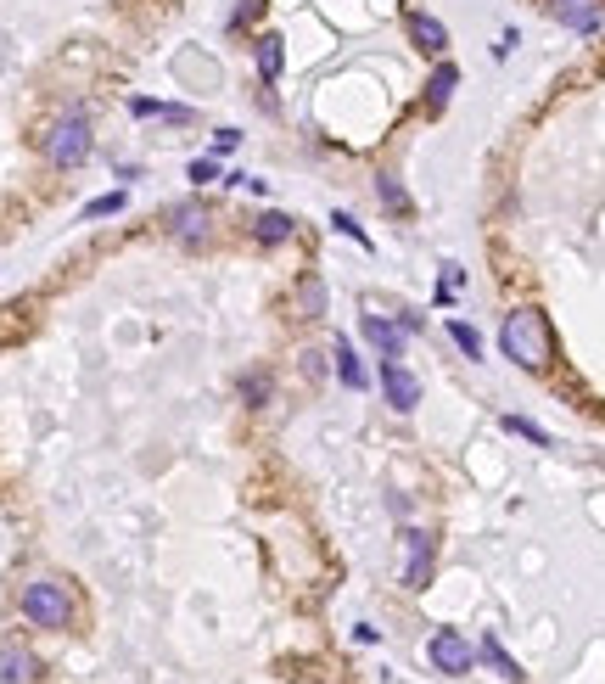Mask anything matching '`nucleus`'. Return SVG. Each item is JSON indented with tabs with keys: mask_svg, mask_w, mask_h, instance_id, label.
Listing matches in <instances>:
<instances>
[{
	"mask_svg": "<svg viewBox=\"0 0 605 684\" xmlns=\"http://www.w3.org/2000/svg\"><path fill=\"white\" fill-rule=\"evenodd\" d=\"M359 331H365V342L376 348L381 359H404V337H409L404 326H393V320H381V314H365V320H359Z\"/></svg>",
	"mask_w": 605,
	"mask_h": 684,
	"instance_id": "f8f14e48",
	"label": "nucleus"
},
{
	"mask_svg": "<svg viewBox=\"0 0 605 684\" xmlns=\"http://www.w3.org/2000/svg\"><path fill=\"white\" fill-rule=\"evenodd\" d=\"M510 51H516V29H505V34H499V45H493V57H510Z\"/></svg>",
	"mask_w": 605,
	"mask_h": 684,
	"instance_id": "c756f323",
	"label": "nucleus"
},
{
	"mask_svg": "<svg viewBox=\"0 0 605 684\" xmlns=\"http://www.w3.org/2000/svg\"><path fill=\"white\" fill-rule=\"evenodd\" d=\"M163 225H169V236L185 247V253H202V247H213V236H219V225H213V208H208V202H197V197L174 202Z\"/></svg>",
	"mask_w": 605,
	"mask_h": 684,
	"instance_id": "20e7f679",
	"label": "nucleus"
},
{
	"mask_svg": "<svg viewBox=\"0 0 605 684\" xmlns=\"http://www.w3.org/2000/svg\"><path fill=\"white\" fill-rule=\"evenodd\" d=\"M292 236H297V219L281 214V208H264V214L253 219V242L258 247H281V242H292Z\"/></svg>",
	"mask_w": 605,
	"mask_h": 684,
	"instance_id": "4468645a",
	"label": "nucleus"
},
{
	"mask_svg": "<svg viewBox=\"0 0 605 684\" xmlns=\"http://www.w3.org/2000/svg\"><path fill=\"white\" fill-rule=\"evenodd\" d=\"M236 393H241V404H247V410H264V404L275 399V376H269V371H241Z\"/></svg>",
	"mask_w": 605,
	"mask_h": 684,
	"instance_id": "a211bd4d",
	"label": "nucleus"
},
{
	"mask_svg": "<svg viewBox=\"0 0 605 684\" xmlns=\"http://www.w3.org/2000/svg\"><path fill=\"white\" fill-rule=\"evenodd\" d=\"M0 684H40V656L23 640H0Z\"/></svg>",
	"mask_w": 605,
	"mask_h": 684,
	"instance_id": "9d476101",
	"label": "nucleus"
},
{
	"mask_svg": "<svg viewBox=\"0 0 605 684\" xmlns=\"http://www.w3.org/2000/svg\"><path fill=\"white\" fill-rule=\"evenodd\" d=\"M505 432H516V438L538 443V449H549V432L538 427V421H527V415H505Z\"/></svg>",
	"mask_w": 605,
	"mask_h": 684,
	"instance_id": "5701e85b",
	"label": "nucleus"
},
{
	"mask_svg": "<svg viewBox=\"0 0 605 684\" xmlns=\"http://www.w3.org/2000/svg\"><path fill=\"white\" fill-rule=\"evenodd\" d=\"M264 6H269V0H236V12H230L225 29H230V34H247V29L258 23V17H264Z\"/></svg>",
	"mask_w": 605,
	"mask_h": 684,
	"instance_id": "aec40b11",
	"label": "nucleus"
},
{
	"mask_svg": "<svg viewBox=\"0 0 605 684\" xmlns=\"http://www.w3.org/2000/svg\"><path fill=\"white\" fill-rule=\"evenodd\" d=\"M90 118L85 113H62L57 124L40 135V152H45V163L51 169H62V174H73V169H85L90 163Z\"/></svg>",
	"mask_w": 605,
	"mask_h": 684,
	"instance_id": "7ed1b4c3",
	"label": "nucleus"
},
{
	"mask_svg": "<svg viewBox=\"0 0 605 684\" xmlns=\"http://www.w3.org/2000/svg\"><path fill=\"white\" fill-rule=\"evenodd\" d=\"M404 34H409V45L421 51V57H449V29H443V17H432V12H421V6H404Z\"/></svg>",
	"mask_w": 605,
	"mask_h": 684,
	"instance_id": "0eeeda50",
	"label": "nucleus"
},
{
	"mask_svg": "<svg viewBox=\"0 0 605 684\" xmlns=\"http://www.w3.org/2000/svg\"><path fill=\"white\" fill-rule=\"evenodd\" d=\"M129 113H135V118H157V113H163V101H152V96H135V101H129Z\"/></svg>",
	"mask_w": 605,
	"mask_h": 684,
	"instance_id": "cd10ccee",
	"label": "nucleus"
},
{
	"mask_svg": "<svg viewBox=\"0 0 605 684\" xmlns=\"http://www.w3.org/2000/svg\"><path fill=\"white\" fill-rule=\"evenodd\" d=\"M331 359H337V376H342V382H348L353 393H365V387H370V371H365V359H359V348H353L348 337L331 342Z\"/></svg>",
	"mask_w": 605,
	"mask_h": 684,
	"instance_id": "dca6fc26",
	"label": "nucleus"
},
{
	"mask_svg": "<svg viewBox=\"0 0 605 684\" xmlns=\"http://www.w3.org/2000/svg\"><path fill=\"white\" fill-rule=\"evenodd\" d=\"M454 90H460V68H454L449 57L437 62V73L426 79V96H421V107H426V118H437L443 107L454 101Z\"/></svg>",
	"mask_w": 605,
	"mask_h": 684,
	"instance_id": "ddd939ff",
	"label": "nucleus"
},
{
	"mask_svg": "<svg viewBox=\"0 0 605 684\" xmlns=\"http://www.w3.org/2000/svg\"><path fill=\"white\" fill-rule=\"evenodd\" d=\"M499 348H505L510 365L521 371H549L555 365V331H549V314L544 309H510L505 326H499Z\"/></svg>",
	"mask_w": 605,
	"mask_h": 684,
	"instance_id": "f257e3e1",
	"label": "nucleus"
},
{
	"mask_svg": "<svg viewBox=\"0 0 605 684\" xmlns=\"http://www.w3.org/2000/svg\"><path fill=\"white\" fill-rule=\"evenodd\" d=\"M157 118H169V124H197V107H185V101H163V113H157Z\"/></svg>",
	"mask_w": 605,
	"mask_h": 684,
	"instance_id": "a878e982",
	"label": "nucleus"
},
{
	"mask_svg": "<svg viewBox=\"0 0 605 684\" xmlns=\"http://www.w3.org/2000/svg\"><path fill=\"white\" fill-rule=\"evenodd\" d=\"M443 286H449V292H460V286H465V270H460V264H443Z\"/></svg>",
	"mask_w": 605,
	"mask_h": 684,
	"instance_id": "c85d7f7f",
	"label": "nucleus"
},
{
	"mask_svg": "<svg viewBox=\"0 0 605 684\" xmlns=\"http://www.w3.org/2000/svg\"><path fill=\"white\" fill-rule=\"evenodd\" d=\"M432 567H437V539L426 528H404V584L432 589Z\"/></svg>",
	"mask_w": 605,
	"mask_h": 684,
	"instance_id": "423d86ee",
	"label": "nucleus"
},
{
	"mask_svg": "<svg viewBox=\"0 0 605 684\" xmlns=\"http://www.w3.org/2000/svg\"><path fill=\"white\" fill-rule=\"evenodd\" d=\"M544 12L572 34H594L605 17V0H544Z\"/></svg>",
	"mask_w": 605,
	"mask_h": 684,
	"instance_id": "1a4fd4ad",
	"label": "nucleus"
},
{
	"mask_svg": "<svg viewBox=\"0 0 605 684\" xmlns=\"http://www.w3.org/2000/svg\"><path fill=\"white\" fill-rule=\"evenodd\" d=\"M23 617L34 628H45V634H68L73 617H79V600H73V589L62 578H29L23 584Z\"/></svg>",
	"mask_w": 605,
	"mask_h": 684,
	"instance_id": "f03ea898",
	"label": "nucleus"
},
{
	"mask_svg": "<svg viewBox=\"0 0 605 684\" xmlns=\"http://www.w3.org/2000/svg\"><path fill=\"white\" fill-rule=\"evenodd\" d=\"M449 337H454V348H460L465 359H482V331H477V326H465V320H449Z\"/></svg>",
	"mask_w": 605,
	"mask_h": 684,
	"instance_id": "6ab92c4d",
	"label": "nucleus"
},
{
	"mask_svg": "<svg viewBox=\"0 0 605 684\" xmlns=\"http://www.w3.org/2000/svg\"><path fill=\"white\" fill-rule=\"evenodd\" d=\"M297 309H303V320H325V309H331V292H325L320 270H303V275H297Z\"/></svg>",
	"mask_w": 605,
	"mask_h": 684,
	"instance_id": "2eb2a0df",
	"label": "nucleus"
},
{
	"mask_svg": "<svg viewBox=\"0 0 605 684\" xmlns=\"http://www.w3.org/2000/svg\"><path fill=\"white\" fill-rule=\"evenodd\" d=\"M213 180H225V163H219V157H197V163H191V186H213Z\"/></svg>",
	"mask_w": 605,
	"mask_h": 684,
	"instance_id": "393cba45",
	"label": "nucleus"
},
{
	"mask_svg": "<svg viewBox=\"0 0 605 684\" xmlns=\"http://www.w3.org/2000/svg\"><path fill=\"white\" fill-rule=\"evenodd\" d=\"M381 393H387V404H393L398 415H409L421 404V376L409 371L404 359H381Z\"/></svg>",
	"mask_w": 605,
	"mask_h": 684,
	"instance_id": "6e6552de",
	"label": "nucleus"
},
{
	"mask_svg": "<svg viewBox=\"0 0 605 684\" xmlns=\"http://www.w3.org/2000/svg\"><path fill=\"white\" fill-rule=\"evenodd\" d=\"M376 197H381V208H393V214H409V197H404V186H398L393 174H376Z\"/></svg>",
	"mask_w": 605,
	"mask_h": 684,
	"instance_id": "412c9836",
	"label": "nucleus"
},
{
	"mask_svg": "<svg viewBox=\"0 0 605 684\" xmlns=\"http://www.w3.org/2000/svg\"><path fill=\"white\" fill-rule=\"evenodd\" d=\"M477 656H482V662H488V668L499 673V679H505V684H521V679H527V673H521V662L505 651V645H499V634H482Z\"/></svg>",
	"mask_w": 605,
	"mask_h": 684,
	"instance_id": "f3484780",
	"label": "nucleus"
},
{
	"mask_svg": "<svg viewBox=\"0 0 605 684\" xmlns=\"http://www.w3.org/2000/svg\"><path fill=\"white\" fill-rule=\"evenodd\" d=\"M426 656H432V668L449 673V679L477 668V645L465 640V634H454V628H437L432 640H426Z\"/></svg>",
	"mask_w": 605,
	"mask_h": 684,
	"instance_id": "39448f33",
	"label": "nucleus"
},
{
	"mask_svg": "<svg viewBox=\"0 0 605 684\" xmlns=\"http://www.w3.org/2000/svg\"><path fill=\"white\" fill-rule=\"evenodd\" d=\"M253 68H258V79L264 85H275L286 73V40L275 29H264V34H253Z\"/></svg>",
	"mask_w": 605,
	"mask_h": 684,
	"instance_id": "9b49d317",
	"label": "nucleus"
},
{
	"mask_svg": "<svg viewBox=\"0 0 605 684\" xmlns=\"http://www.w3.org/2000/svg\"><path fill=\"white\" fill-rule=\"evenodd\" d=\"M331 230H337V236H348V242H359V247H370L365 225H359V219H353L348 208H337V214H331Z\"/></svg>",
	"mask_w": 605,
	"mask_h": 684,
	"instance_id": "b1692460",
	"label": "nucleus"
},
{
	"mask_svg": "<svg viewBox=\"0 0 605 684\" xmlns=\"http://www.w3.org/2000/svg\"><path fill=\"white\" fill-rule=\"evenodd\" d=\"M241 146V129H219V135H213V157H230Z\"/></svg>",
	"mask_w": 605,
	"mask_h": 684,
	"instance_id": "bb28decb",
	"label": "nucleus"
},
{
	"mask_svg": "<svg viewBox=\"0 0 605 684\" xmlns=\"http://www.w3.org/2000/svg\"><path fill=\"white\" fill-rule=\"evenodd\" d=\"M129 208V191H107V197L85 202V219H107V214H124Z\"/></svg>",
	"mask_w": 605,
	"mask_h": 684,
	"instance_id": "4be33fe9",
	"label": "nucleus"
}]
</instances>
